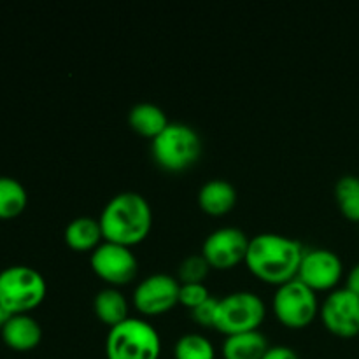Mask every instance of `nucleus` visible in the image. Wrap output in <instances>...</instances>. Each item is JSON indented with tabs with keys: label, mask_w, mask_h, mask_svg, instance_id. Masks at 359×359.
<instances>
[{
	"label": "nucleus",
	"mask_w": 359,
	"mask_h": 359,
	"mask_svg": "<svg viewBox=\"0 0 359 359\" xmlns=\"http://www.w3.org/2000/svg\"><path fill=\"white\" fill-rule=\"evenodd\" d=\"M304 245L294 238L280 233H258L249 241L245 263L259 279L283 284L298 273Z\"/></svg>",
	"instance_id": "obj_1"
},
{
	"label": "nucleus",
	"mask_w": 359,
	"mask_h": 359,
	"mask_svg": "<svg viewBox=\"0 0 359 359\" xmlns=\"http://www.w3.org/2000/svg\"><path fill=\"white\" fill-rule=\"evenodd\" d=\"M98 221L105 241L130 248L139 244L149 233L153 210L144 195L137 191H121L105 203Z\"/></svg>",
	"instance_id": "obj_2"
},
{
	"label": "nucleus",
	"mask_w": 359,
	"mask_h": 359,
	"mask_svg": "<svg viewBox=\"0 0 359 359\" xmlns=\"http://www.w3.org/2000/svg\"><path fill=\"white\" fill-rule=\"evenodd\" d=\"M161 351L160 333L140 318H126L111 326L105 339L107 359H158Z\"/></svg>",
	"instance_id": "obj_3"
},
{
	"label": "nucleus",
	"mask_w": 359,
	"mask_h": 359,
	"mask_svg": "<svg viewBox=\"0 0 359 359\" xmlns=\"http://www.w3.org/2000/svg\"><path fill=\"white\" fill-rule=\"evenodd\" d=\"M151 151L156 163L165 170L181 172L198 160L202 140L191 125L170 121L154 137Z\"/></svg>",
	"instance_id": "obj_4"
},
{
	"label": "nucleus",
	"mask_w": 359,
	"mask_h": 359,
	"mask_svg": "<svg viewBox=\"0 0 359 359\" xmlns=\"http://www.w3.org/2000/svg\"><path fill=\"white\" fill-rule=\"evenodd\" d=\"M46 290L44 277L34 266L13 265L0 272V307L9 316L28 314L44 300Z\"/></svg>",
	"instance_id": "obj_5"
},
{
	"label": "nucleus",
	"mask_w": 359,
	"mask_h": 359,
	"mask_svg": "<svg viewBox=\"0 0 359 359\" xmlns=\"http://www.w3.org/2000/svg\"><path fill=\"white\" fill-rule=\"evenodd\" d=\"M265 314V302L255 291H231L219 298L214 326L226 335L251 332L259 328Z\"/></svg>",
	"instance_id": "obj_6"
},
{
	"label": "nucleus",
	"mask_w": 359,
	"mask_h": 359,
	"mask_svg": "<svg viewBox=\"0 0 359 359\" xmlns=\"http://www.w3.org/2000/svg\"><path fill=\"white\" fill-rule=\"evenodd\" d=\"M272 305L277 318L291 328L307 326L318 314L316 291L298 277L277 286Z\"/></svg>",
	"instance_id": "obj_7"
},
{
	"label": "nucleus",
	"mask_w": 359,
	"mask_h": 359,
	"mask_svg": "<svg viewBox=\"0 0 359 359\" xmlns=\"http://www.w3.org/2000/svg\"><path fill=\"white\" fill-rule=\"evenodd\" d=\"M91 266L95 272L111 284H125L135 277L139 259L128 245L104 241L91 252Z\"/></svg>",
	"instance_id": "obj_8"
},
{
	"label": "nucleus",
	"mask_w": 359,
	"mask_h": 359,
	"mask_svg": "<svg viewBox=\"0 0 359 359\" xmlns=\"http://www.w3.org/2000/svg\"><path fill=\"white\" fill-rule=\"evenodd\" d=\"M249 241L245 231L238 226H221L210 231L202 245V255L210 266L230 269L238 262L245 259Z\"/></svg>",
	"instance_id": "obj_9"
},
{
	"label": "nucleus",
	"mask_w": 359,
	"mask_h": 359,
	"mask_svg": "<svg viewBox=\"0 0 359 359\" xmlns=\"http://www.w3.org/2000/svg\"><path fill=\"white\" fill-rule=\"evenodd\" d=\"M181 283L170 273H151L137 284L133 291V304L144 314H161L179 302Z\"/></svg>",
	"instance_id": "obj_10"
},
{
	"label": "nucleus",
	"mask_w": 359,
	"mask_h": 359,
	"mask_svg": "<svg viewBox=\"0 0 359 359\" xmlns=\"http://www.w3.org/2000/svg\"><path fill=\"white\" fill-rule=\"evenodd\" d=\"M321 318L335 335L351 339L359 333V297L347 287L330 291L321 305Z\"/></svg>",
	"instance_id": "obj_11"
},
{
	"label": "nucleus",
	"mask_w": 359,
	"mask_h": 359,
	"mask_svg": "<svg viewBox=\"0 0 359 359\" xmlns=\"http://www.w3.org/2000/svg\"><path fill=\"white\" fill-rule=\"evenodd\" d=\"M297 277L314 291L330 290L342 277V259L332 249H305Z\"/></svg>",
	"instance_id": "obj_12"
},
{
	"label": "nucleus",
	"mask_w": 359,
	"mask_h": 359,
	"mask_svg": "<svg viewBox=\"0 0 359 359\" xmlns=\"http://www.w3.org/2000/svg\"><path fill=\"white\" fill-rule=\"evenodd\" d=\"M0 333H2L4 342L14 351L34 349L42 339L41 325L30 314L9 316Z\"/></svg>",
	"instance_id": "obj_13"
},
{
	"label": "nucleus",
	"mask_w": 359,
	"mask_h": 359,
	"mask_svg": "<svg viewBox=\"0 0 359 359\" xmlns=\"http://www.w3.org/2000/svg\"><path fill=\"white\" fill-rule=\"evenodd\" d=\"M269 347V339L259 330L231 333L223 342V356L224 359H262Z\"/></svg>",
	"instance_id": "obj_14"
},
{
	"label": "nucleus",
	"mask_w": 359,
	"mask_h": 359,
	"mask_svg": "<svg viewBox=\"0 0 359 359\" xmlns=\"http://www.w3.org/2000/svg\"><path fill=\"white\" fill-rule=\"evenodd\" d=\"M198 203L207 214L221 216L237 203V189L226 179H210L200 188Z\"/></svg>",
	"instance_id": "obj_15"
},
{
	"label": "nucleus",
	"mask_w": 359,
	"mask_h": 359,
	"mask_svg": "<svg viewBox=\"0 0 359 359\" xmlns=\"http://www.w3.org/2000/svg\"><path fill=\"white\" fill-rule=\"evenodd\" d=\"M128 121L135 132L146 137H156L168 125L167 112L153 102H137L128 112Z\"/></svg>",
	"instance_id": "obj_16"
},
{
	"label": "nucleus",
	"mask_w": 359,
	"mask_h": 359,
	"mask_svg": "<svg viewBox=\"0 0 359 359\" xmlns=\"http://www.w3.org/2000/svg\"><path fill=\"white\" fill-rule=\"evenodd\" d=\"M102 237L104 233H102L100 221L91 216L74 217L65 226V242L77 251L95 249L100 244Z\"/></svg>",
	"instance_id": "obj_17"
},
{
	"label": "nucleus",
	"mask_w": 359,
	"mask_h": 359,
	"mask_svg": "<svg viewBox=\"0 0 359 359\" xmlns=\"http://www.w3.org/2000/svg\"><path fill=\"white\" fill-rule=\"evenodd\" d=\"M93 309L98 318L109 326L118 325L128 318V302L125 294L112 286L104 287L95 294Z\"/></svg>",
	"instance_id": "obj_18"
},
{
	"label": "nucleus",
	"mask_w": 359,
	"mask_h": 359,
	"mask_svg": "<svg viewBox=\"0 0 359 359\" xmlns=\"http://www.w3.org/2000/svg\"><path fill=\"white\" fill-rule=\"evenodd\" d=\"M28 202L25 186L18 179L0 177V219H11L20 216Z\"/></svg>",
	"instance_id": "obj_19"
},
{
	"label": "nucleus",
	"mask_w": 359,
	"mask_h": 359,
	"mask_svg": "<svg viewBox=\"0 0 359 359\" xmlns=\"http://www.w3.org/2000/svg\"><path fill=\"white\" fill-rule=\"evenodd\" d=\"M174 356L175 359H214L216 349L205 335L189 332L177 339L174 346Z\"/></svg>",
	"instance_id": "obj_20"
},
{
	"label": "nucleus",
	"mask_w": 359,
	"mask_h": 359,
	"mask_svg": "<svg viewBox=\"0 0 359 359\" xmlns=\"http://www.w3.org/2000/svg\"><path fill=\"white\" fill-rule=\"evenodd\" d=\"M335 198L346 217L359 221V177L342 175L335 184Z\"/></svg>",
	"instance_id": "obj_21"
},
{
	"label": "nucleus",
	"mask_w": 359,
	"mask_h": 359,
	"mask_svg": "<svg viewBox=\"0 0 359 359\" xmlns=\"http://www.w3.org/2000/svg\"><path fill=\"white\" fill-rule=\"evenodd\" d=\"M210 269V263L207 262L205 256L200 255H189L179 263L177 269V279L179 283H203Z\"/></svg>",
	"instance_id": "obj_22"
},
{
	"label": "nucleus",
	"mask_w": 359,
	"mask_h": 359,
	"mask_svg": "<svg viewBox=\"0 0 359 359\" xmlns=\"http://www.w3.org/2000/svg\"><path fill=\"white\" fill-rule=\"evenodd\" d=\"M210 297L209 287L203 283H181V290H179V302H182L188 307H196L202 304L203 300Z\"/></svg>",
	"instance_id": "obj_23"
},
{
	"label": "nucleus",
	"mask_w": 359,
	"mask_h": 359,
	"mask_svg": "<svg viewBox=\"0 0 359 359\" xmlns=\"http://www.w3.org/2000/svg\"><path fill=\"white\" fill-rule=\"evenodd\" d=\"M217 305H219V298L210 294L207 300H203L202 304H198L196 307L191 309L195 321L200 323V325H203V326H214Z\"/></svg>",
	"instance_id": "obj_24"
},
{
	"label": "nucleus",
	"mask_w": 359,
	"mask_h": 359,
	"mask_svg": "<svg viewBox=\"0 0 359 359\" xmlns=\"http://www.w3.org/2000/svg\"><path fill=\"white\" fill-rule=\"evenodd\" d=\"M262 359H300L297 351L290 346H270Z\"/></svg>",
	"instance_id": "obj_25"
},
{
	"label": "nucleus",
	"mask_w": 359,
	"mask_h": 359,
	"mask_svg": "<svg viewBox=\"0 0 359 359\" xmlns=\"http://www.w3.org/2000/svg\"><path fill=\"white\" fill-rule=\"evenodd\" d=\"M347 290H351L353 293H356L359 297V263L351 269L349 276H347V283H346Z\"/></svg>",
	"instance_id": "obj_26"
},
{
	"label": "nucleus",
	"mask_w": 359,
	"mask_h": 359,
	"mask_svg": "<svg viewBox=\"0 0 359 359\" xmlns=\"http://www.w3.org/2000/svg\"><path fill=\"white\" fill-rule=\"evenodd\" d=\"M7 319H9V314H7V312L0 307V332H2V328H4V325H6Z\"/></svg>",
	"instance_id": "obj_27"
}]
</instances>
